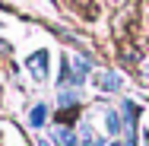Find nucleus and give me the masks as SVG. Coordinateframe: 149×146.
Listing matches in <instances>:
<instances>
[{"label":"nucleus","instance_id":"obj_1","mask_svg":"<svg viewBox=\"0 0 149 146\" xmlns=\"http://www.w3.org/2000/svg\"><path fill=\"white\" fill-rule=\"evenodd\" d=\"M29 70H32V76L45 80V76H48V51H35L29 57Z\"/></svg>","mask_w":149,"mask_h":146},{"label":"nucleus","instance_id":"obj_2","mask_svg":"<svg viewBox=\"0 0 149 146\" xmlns=\"http://www.w3.org/2000/svg\"><path fill=\"white\" fill-rule=\"evenodd\" d=\"M29 121H32V127H41V124L48 121V105H35L32 115H29Z\"/></svg>","mask_w":149,"mask_h":146},{"label":"nucleus","instance_id":"obj_3","mask_svg":"<svg viewBox=\"0 0 149 146\" xmlns=\"http://www.w3.org/2000/svg\"><path fill=\"white\" fill-rule=\"evenodd\" d=\"M95 83H98L102 89H120V80H118V76H111V73H98Z\"/></svg>","mask_w":149,"mask_h":146},{"label":"nucleus","instance_id":"obj_4","mask_svg":"<svg viewBox=\"0 0 149 146\" xmlns=\"http://www.w3.org/2000/svg\"><path fill=\"white\" fill-rule=\"evenodd\" d=\"M105 121H108V133H120V127H124V117H120L118 111H108V115H105Z\"/></svg>","mask_w":149,"mask_h":146}]
</instances>
